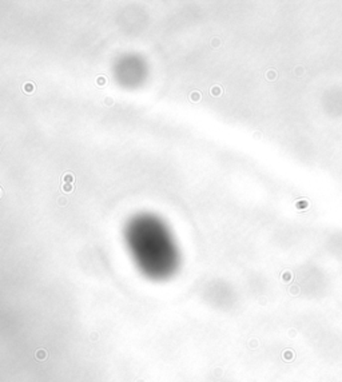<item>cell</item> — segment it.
I'll return each instance as SVG.
<instances>
[{
  "mask_svg": "<svg viewBox=\"0 0 342 382\" xmlns=\"http://www.w3.org/2000/svg\"><path fill=\"white\" fill-rule=\"evenodd\" d=\"M74 181H75V178H74V174H71V172H66L63 175V183H72Z\"/></svg>",
  "mask_w": 342,
  "mask_h": 382,
  "instance_id": "6da1fadb",
  "label": "cell"
},
{
  "mask_svg": "<svg viewBox=\"0 0 342 382\" xmlns=\"http://www.w3.org/2000/svg\"><path fill=\"white\" fill-rule=\"evenodd\" d=\"M211 94L212 95H215V96H218L219 94H221V88L219 87H212L211 88Z\"/></svg>",
  "mask_w": 342,
  "mask_h": 382,
  "instance_id": "277c9868",
  "label": "cell"
},
{
  "mask_svg": "<svg viewBox=\"0 0 342 382\" xmlns=\"http://www.w3.org/2000/svg\"><path fill=\"white\" fill-rule=\"evenodd\" d=\"M23 90H24L27 94H31L33 91V84L32 83H25V84L23 86Z\"/></svg>",
  "mask_w": 342,
  "mask_h": 382,
  "instance_id": "3957f363",
  "label": "cell"
},
{
  "mask_svg": "<svg viewBox=\"0 0 342 382\" xmlns=\"http://www.w3.org/2000/svg\"><path fill=\"white\" fill-rule=\"evenodd\" d=\"M200 98V94L199 92H193L191 94V96H190V99L191 100H198Z\"/></svg>",
  "mask_w": 342,
  "mask_h": 382,
  "instance_id": "5b68a950",
  "label": "cell"
},
{
  "mask_svg": "<svg viewBox=\"0 0 342 382\" xmlns=\"http://www.w3.org/2000/svg\"><path fill=\"white\" fill-rule=\"evenodd\" d=\"M62 189H63L64 193H71L74 187H72V184H71V183H63V184H62Z\"/></svg>",
  "mask_w": 342,
  "mask_h": 382,
  "instance_id": "7a4b0ae2",
  "label": "cell"
},
{
  "mask_svg": "<svg viewBox=\"0 0 342 382\" xmlns=\"http://www.w3.org/2000/svg\"><path fill=\"white\" fill-rule=\"evenodd\" d=\"M98 84H99V86H104V84H106V79H104V78H98Z\"/></svg>",
  "mask_w": 342,
  "mask_h": 382,
  "instance_id": "8992f818",
  "label": "cell"
}]
</instances>
